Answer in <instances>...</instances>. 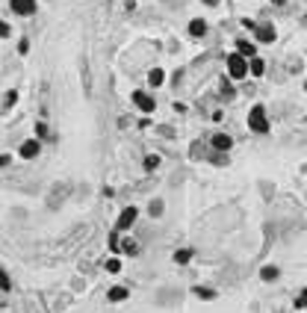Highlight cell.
Returning <instances> with one entry per match:
<instances>
[{
	"label": "cell",
	"instance_id": "8",
	"mask_svg": "<svg viewBox=\"0 0 307 313\" xmlns=\"http://www.w3.org/2000/svg\"><path fill=\"white\" fill-rule=\"evenodd\" d=\"M213 148L218 151V154H224V151L234 148V139H230L228 133H216V136H213Z\"/></svg>",
	"mask_w": 307,
	"mask_h": 313
},
{
	"label": "cell",
	"instance_id": "19",
	"mask_svg": "<svg viewBox=\"0 0 307 313\" xmlns=\"http://www.w3.org/2000/svg\"><path fill=\"white\" fill-rule=\"evenodd\" d=\"M0 290H3V292H9V290H12V281H9V275H6L3 269H0Z\"/></svg>",
	"mask_w": 307,
	"mask_h": 313
},
{
	"label": "cell",
	"instance_id": "31",
	"mask_svg": "<svg viewBox=\"0 0 307 313\" xmlns=\"http://www.w3.org/2000/svg\"><path fill=\"white\" fill-rule=\"evenodd\" d=\"M304 92H307V80H304Z\"/></svg>",
	"mask_w": 307,
	"mask_h": 313
},
{
	"label": "cell",
	"instance_id": "18",
	"mask_svg": "<svg viewBox=\"0 0 307 313\" xmlns=\"http://www.w3.org/2000/svg\"><path fill=\"white\" fill-rule=\"evenodd\" d=\"M234 86H230V83H228V80H222V98H224V100H234Z\"/></svg>",
	"mask_w": 307,
	"mask_h": 313
},
{
	"label": "cell",
	"instance_id": "14",
	"mask_svg": "<svg viewBox=\"0 0 307 313\" xmlns=\"http://www.w3.org/2000/svg\"><path fill=\"white\" fill-rule=\"evenodd\" d=\"M106 296H110V302H116V304H118V302H124V298H127L130 292H127V286H112V290H110Z\"/></svg>",
	"mask_w": 307,
	"mask_h": 313
},
{
	"label": "cell",
	"instance_id": "12",
	"mask_svg": "<svg viewBox=\"0 0 307 313\" xmlns=\"http://www.w3.org/2000/svg\"><path fill=\"white\" fill-rule=\"evenodd\" d=\"M248 71H251L254 77H260V74L266 71V60H260V56H251V60H248Z\"/></svg>",
	"mask_w": 307,
	"mask_h": 313
},
{
	"label": "cell",
	"instance_id": "29",
	"mask_svg": "<svg viewBox=\"0 0 307 313\" xmlns=\"http://www.w3.org/2000/svg\"><path fill=\"white\" fill-rule=\"evenodd\" d=\"M204 3H207V6H216V3H218V0H204Z\"/></svg>",
	"mask_w": 307,
	"mask_h": 313
},
{
	"label": "cell",
	"instance_id": "3",
	"mask_svg": "<svg viewBox=\"0 0 307 313\" xmlns=\"http://www.w3.org/2000/svg\"><path fill=\"white\" fill-rule=\"evenodd\" d=\"M136 216H139V210H136L133 204H130V207H124L122 216H118V222H116V230H118V234L130 230V228H133V222H136Z\"/></svg>",
	"mask_w": 307,
	"mask_h": 313
},
{
	"label": "cell",
	"instance_id": "17",
	"mask_svg": "<svg viewBox=\"0 0 307 313\" xmlns=\"http://www.w3.org/2000/svg\"><path fill=\"white\" fill-rule=\"evenodd\" d=\"M192 254H195L192 248H180V251H174V263H180V266H184V263H189V260H192Z\"/></svg>",
	"mask_w": 307,
	"mask_h": 313
},
{
	"label": "cell",
	"instance_id": "21",
	"mask_svg": "<svg viewBox=\"0 0 307 313\" xmlns=\"http://www.w3.org/2000/svg\"><path fill=\"white\" fill-rule=\"evenodd\" d=\"M36 136H42V139H50V133H48V127L42 124V122L36 124Z\"/></svg>",
	"mask_w": 307,
	"mask_h": 313
},
{
	"label": "cell",
	"instance_id": "24",
	"mask_svg": "<svg viewBox=\"0 0 307 313\" xmlns=\"http://www.w3.org/2000/svg\"><path fill=\"white\" fill-rule=\"evenodd\" d=\"M296 308H307V292H302V296L296 298Z\"/></svg>",
	"mask_w": 307,
	"mask_h": 313
},
{
	"label": "cell",
	"instance_id": "27",
	"mask_svg": "<svg viewBox=\"0 0 307 313\" xmlns=\"http://www.w3.org/2000/svg\"><path fill=\"white\" fill-rule=\"evenodd\" d=\"M6 36H9V24H6V21H0V38H6Z\"/></svg>",
	"mask_w": 307,
	"mask_h": 313
},
{
	"label": "cell",
	"instance_id": "28",
	"mask_svg": "<svg viewBox=\"0 0 307 313\" xmlns=\"http://www.w3.org/2000/svg\"><path fill=\"white\" fill-rule=\"evenodd\" d=\"M9 160H12V156H6V154L0 156V168H3V166H6V162H9Z\"/></svg>",
	"mask_w": 307,
	"mask_h": 313
},
{
	"label": "cell",
	"instance_id": "26",
	"mask_svg": "<svg viewBox=\"0 0 307 313\" xmlns=\"http://www.w3.org/2000/svg\"><path fill=\"white\" fill-rule=\"evenodd\" d=\"M15 100H18V92H9V94H6V106H12Z\"/></svg>",
	"mask_w": 307,
	"mask_h": 313
},
{
	"label": "cell",
	"instance_id": "15",
	"mask_svg": "<svg viewBox=\"0 0 307 313\" xmlns=\"http://www.w3.org/2000/svg\"><path fill=\"white\" fill-rule=\"evenodd\" d=\"M192 292H195L198 298H204V302H213L216 298V290H210V286H195Z\"/></svg>",
	"mask_w": 307,
	"mask_h": 313
},
{
	"label": "cell",
	"instance_id": "16",
	"mask_svg": "<svg viewBox=\"0 0 307 313\" xmlns=\"http://www.w3.org/2000/svg\"><path fill=\"white\" fill-rule=\"evenodd\" d=\"M278 275H280L278 266H263V269H260V278H263V281H278Z\"/></svg>",
	"mask_w": 307,
	"mask_h": 313
},
{
	"label": "cell",
	"instance_id": "9",
	"mask_svg": "<svg viewBox=\"0 0 307 313\" xmlns=\"http://www.w3.org/2000/svg\"><path fill=\"white\" fill-rule=\"evenodd\" d=\"M118 254H130V257H136V254H139V242H136L133 236L122 240V242H118Z\"/></svg>",
	"mask_w": 307,
	"mask_h": 313
},
{
	"label": "cell",
	"instance_id": "20",
	"mask_svg": "<svg viewBox=\"0 0 307 313\" xmlns=\"http://www.w3.org/2000/svg\"><path fill=\"white\" fill-rule=\"evenodd\" d=\"M156 166H160V156H156V154H151L148 160H145V168H148V172H154Z\"/></svg>",
	"mask_w": 307,
	"mask_h": 313
},
{
	"label": "cell",
	"instance_id": "4",
	"mask_svg": "<svg viewBox=\"0 0 307 313\" xmlns=\"http://www.w3.org/2000/svg\"><path fill=\"white\" fill-rule=\"evenodd\" d=\"M133 104H136V110H142V112H148V116L156 110V100H154L148 92H142V89H136V92H133Z\"/></svg>",
	"mask_w": 307,
	"mask_h": 313
},
{
	"label": "cell",
	"instance_id": "1",
	"mask_svg": "<svg viewBox=\"0 0 307 313\" xmlns=\"http://www.w3.org/2000/svg\"><path fill=\"white\" fill-rule=\"evenodd\" d=\"M248 130H254V133H269V118H266V106H251L248 110Z\"/></svg>",
	"mask_w": 307,
	"mask_h": 313
},
{
	"label": "cell",
	"instance_id": "22",
	"mask_svg": "<svg viewBox=\"0 0 307 313\" xmlns=\"http://www.w3.org/2000/svg\"><path fill=\"white\" fill-rule=\"evenodd\" d=\"M106 269H110V272H118V269H122V263H118L116 257H110V260H106Z\"/></svg>",
	"mask_w": 307,
	"mask_h": 313
},
{
	"label": "cell",
	"instance_id": "2",
	"mask_svg": "<svg viewBox=\"0 0 307 313\" xmlns=\"http://www.w3.org/2000/svg\"><path fill=\"white\" fill-rule=\"evenodd\" d=\"M224 62H228V74H230L234 80H246L248 77V60L242 54H230Z\"/></svg>",
	"mask_w": 307,
	"mask_h": 313
},
{
	"label": "cell",
	"instance_id": "11",
	"mask_svg": "<svg viewBox=\"0 0 307 313\" xmlns=\"http://www.w3.org/2000/svg\"><path fill=\"white\" fill-rule=\"evenodd\" d=\"M236 54H242L246 60H251V56H257V48H254V42L240 38V42H236Z\"/></svg>",
	"mask_w": 307,
	"mask_h": 313
},
{
	"label": "cell",
	"instance_id": "30",
	"mask_svg": "<svg viewBox=\"0 0 307 313\" xmlns=\"http://www.w3.org/2000/svg\"><path fill=\"white\" fill-rule=\"evenodd\" d=\"M272 3H275V6H284V3H286V0H272Z\"/></svg>",
	"mask_w": 307,
	"mask_h": 313
},
{
	"label": "cell",
	"instance_id": "13",
	"mask_svg": "<svg viewBox=\"0 0 307 313\" xmlns=\"http://www.w3.org/2000/svg\"><path fill=\"white\" fill-rule=\"evenodd\" d=\"M162 80H166V71H162V68H151V71H148V86L156 89V86H162Z\"/></svg>",
	"mask_w": 307,
	"mask_h": 313
},
{
	"label": "cell",
	"instance_id": "25",
	"mask_svg": "<svg viewBox=\"0 0 307 313\" xmlns=\"http://www.w3.org/2000/svg\"><path fill=\"white\" fill-rule=\"evenodd\" d=\"M18 50H21V54H27V50H30V42H27V38H21V42H18Z\"/></svg>",
	"mask_w": 307,
	"mask_h": 313
},
{
	"label": "cell",
	"instance_id": "7",
	"mask_svg": "<svg viewBox=\"0 0 307 313\" xmlns=\"http://www.w3.org/2000/svg\"><path fill=\"white\" fill-rule=\"evenodd\" d=\"M38 151H42L38 139H27V142L21 145V151H18V154L24 156V160H36V156H38Z\"/></svg>",
	"mask_w": 307,
	"mask_h": 313
},
{
	"label": "cell",
	"instance_id": "23",
	"mask_svg": "<svg viewBox=\"0 0 307 313\" xmlns=\"http://www.w3.org/2000/svg\"><path fill=\"white\" fill-rule=\"evenodd\" d=\"M162 213V201H154L151 204V216H160Z\"/></svg>",
	"mask_w": 307,
	"mask_h": 313
},
{
	"label": "cell",
	"instance_id": "6",
	"mask_svg": "<svg viewBox=\"0 0 307 313\" xmlns=\"http://www.w3.org/2000/svg\"><path fill=\"white\" fill-rule=\"evenodd\" d=\"M254 36H257V42H263V44H272L278 32H275V27H272V24H260V27L254 30Z\"/></svg>",
	"mask_w": 307,
	"mask_h": 313
},
{
	"label": "cell",
	"instance_id": "10",
	"mask_svg": "<svg viewBox=\"0 0 307 313\" xmlns=\"http://www.w3.org/2000/svg\"><path fill=\"white\" fill-rule=\"evenodd\" d=\"M204 32H207V21H204V18H192V21H189V36H192V38H201Z\"/></svg>",
	"mask_w": 307,
	"mask_h": 313
},
{
	"label": "cell",
	"instance_id": "5",
	"mask_svg": "<svg viewBox=\"0 0 307 313\" xmlns=\"http://www.w3.org/2000/svg\"><path fill=\"white\" fill-rule=\"evenodd\" d=\"M9 9L21 18H30L36 15V0H9Z\"/></svg>",
	"mask_w": 307,
	"mask_h": 313
}]
</instances>
